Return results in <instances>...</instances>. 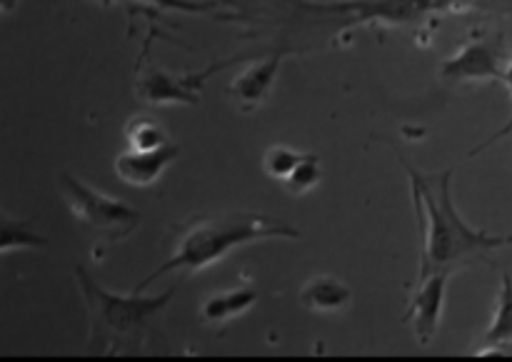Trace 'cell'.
I'll return each mask as SVG.
<instances>
[{
	"label": "cell",
	"instance_id": "obj_14",
	"mask_svg": "<svg viewBox=\"0 0 512 362\" xmlns=\"http://www.w3.org/2000/svg\"><path fill=\"white\" fill-rule=\"evenodd\" d=\"M125 138L128 145L135 150H155L168 145V135H165L163 125L150 115H135L130 123L125 125Z\"/></svg>",
	"mask_w": 512,
	"mask_h": 362
},
{
	"label": "cell",
	"instance_id": "obj_3",
	"mask_svg": "<svg viewBox=\"0 0 512 362\" xmlns=\"http://www.w3.org/2000/svg\"><path fill=\"white\" fill-rule=\"evenodd\" d=\"M75 278H78L85 305H88L90 343L100 345L98 353H105V343L115 345L123 340L143 338L150 320L163 313L175 295V288L165 290L163 295H153V298H145L140 290H133L130 295H115L100 288L83 265L75 268Z\"/></svg>",
	"mask_w": 512,
	"mask_h": 362
},
{
	"label": "cell",
	"instance_id": "obj_7",
	"mask_svg": "<svg viewBox=\"0 0 512 362\" xmlns=\"http://www.w3.org/2000/svg\"><path fill=\"white\" fill-rule=\"evenodd\" d=\"M435 8V0H348V3L320 5V10L353 13L358 23L385 20V23H418Z\"/></svg>",
	"mask_w": 512,
	"mask_h": 362
},
{
	"label": "cell",
	"instance_id": "obj_6",
	"mask_svg": "<svg viewBox=\"0 0 512 362\" xmlns=\"http://www.w3.org/2000/svg\"><path fill=\"white\" fill-rule=\"evenodd\" d=\"M445 293H448V273H435L430 278L420 280L418 293L410 298L408 308L400 318L403 323H413L415 338L423 345L433 343L435 333H438Z\"/></svg>",
	"mask_w": 512,
	"mask_h": 362
},
{
	"label": "cell",
	"instance_id": "obj_21",
	"mask_svg": "<svg viewBox=\"0 0 512 362\" xmlns=\"http://www.w3.org/2000/svg\"><path fill=\"white\" fill-rule=\"evenodd\" d=\"M15 3H18V0H0V10H3V13H10V10L15 8Z\"/></svg>",
	"mask_w": 512,
	"mask_h": 362
},
{
	"label": "cell",
	"instance_id": "obj_11",
	"mask_svg": "<svg viewBox=\"0 0 512 362\" xmlns=\"http://www.w3.org/2000/svg\"><path fill=\"white\" fill-rule=\"evenodd\" d=\"M350 300H353V290L333 275H315L300 290V305L313 313H338L348 308Z\"/></svg>",
	"mask_w": 512,
	"mask_h": 362
},
{
	"label": "cell",
	"instance_id": "obj_16",
	"mask_svg": "<svg viewBox=\"0 0 512 362\" xmlns=\"http://www.w3.org/2000/svg\"><path fill=\"white\" fill-rule=\"evenodd\" d=\"M300 160H303V153H298V150H290L285 148V145H273V148H268V153H265L263 170L273 180L285 183V180L290 178V173L298 168Z\"/></svg>",
	"mask_w": 512,
	"mask_h": 362
},
{
	"label": "cell",
	"instance_id": "obj_17",
	"mask_svg": "<svg viewBox=\"0 0 512 362\" xmlns=\"http://www.w3.org/2000/svg\"><path fill=\"white\" fill-rule=\"evenodd\" d=\"M320 175H323V170H320L318 155L308 153V155H303V160L298 163V168L290 173V178L285 180L283 185L288 188V193L303 195L320 183Z\"/></svg>",
	"mask_w": 512,
	"mask_h": 362
},
{
	"label": "cell",
	"instance_id": "obj_12",
	"mask_svg": "<svg viewBox=\"0 0 512 362\" xmlns=\"http://www.w3.org/2000/svg\"><path fill=\"white\" fill-rule=\"evenodd\" d=\"M258 303V290L255 288H235L225 293H215L200 305V318L208 325H223L228 320L238 318L245 310Z\"/></svg>",
	"mask_w": 512,
	"mask_h": 362
},
{
	"label": "cell",
	"instance_id": "obj_13",
	"mask_svg": "<svg viewBox=\"0 0 512 362\" xmlns=\"http://www.w3.org/2000/svg\"><path fill=\"white\" fill-rule=\"evenodd\" d=\"M483 340L490 348H500V345L512 343V278L508 273L503 275V288H500L498 305H495L493 323H490Z\"/></svg>",
	"mask_w": 512,
	"mask_h": 362
},
{
	"label": "cell",
	"instance_id": "obj_18",
	"mask_svg": "<svg viewBox=\"0 0 512 362\" xmlns=\"http://www.w3.org/2000/svg\"><path fill=\"white\" fill-rule=\"evenodd\" d=\"M103 3L108 5L113 3V0H103ZM145 3L163 5V8H170V10H185V13H205V10L218 8L215 3H193V0H145Z\"/></svg>",
	"mask_w": 512,
	"mask_h": 362
},
{
	"label": "cell",
	"instance_id": "obj_2",
	"mask_svg": "<svg viewBox=\"0 0 512 362\" xmlns=\"http://www.w3.org/2000/svg\"><path fill=\"white\" fill-rule=\"evenodd\" d=\"M270 238L298 240L300 230L260 213H218L195 218L178 230V245H175L170 260H165L133 290L145 293L155 280L168 273H198V270L223 260L238 245Z\"/></svg>",
	"mask_w": 512,
	"mask_h": 362
},
{
	"label": "cell",
	"instance_id": "obj_5",
	"mask_svg": "<svg viewBox=\"0 0 512 362\" xmlns=\"http://www.w3.org/2000/svg\"><path fill=\"white\" fill-rule=\"evenodd\" d=\"M503 55L495 43L488 40H470L460 53L440 65V78L445 83H475V80H505Z\"/></svg>",
	"mask_w": 512,
	"mask_h": 362
},
{
	"label": "cell",
	"instance_id": "obj_4",
	"mask_svg": "<svg viewBox=\"0 0 512 362\" xmlns=\"http://www.w3.org/2000/svg\"><path fill=\"white\" fill-rule=\"evenodd\" d=\"M58 180L65 205H68L70 213L75 215V220L98 230L103 238L123 240L140 225L138 210L125 205L123 200L98 193L95 188L85 185L83 180L70 175L68 170H63V173L58 175Z\"/></svg>",
	"mask_w": 512,
	"mask_h": 362
},
{
	"label": "cell",
	"instance_id": "obj_9",
	"mask_svg": "<svg viewBox=\"0 0 512 362\" xmlns=\"http://www.w3.org/2000/svg\"><path fill=\"white\" fill-rule=\"evenodd\" d=\"M198 78H173L155 65H145L135 83V93L143 103L165 105V103H188L198 105Z\"/></svg>",
	"mask_w": 512,
	"mask_h": 362
},
{
	"label": "cell",
	"instance_id": "obj_20",
	"mask_svg": "<svg viewBox=\"0 0 512 362\" xmlns=\"http://www.w3.org/2000/svg\"><path fill=\"white\" fill-rule=\"evenodd\" d=\"M473 5L480 3V0H435V8H453V5Z\"/></svg>",
	"mask_w": 512,
	"mask_h": 362
},
{
	"label": "cell",
	"instance_id": "obj_15",
	"mask_svg": "<svg viewBox=\"0 0 512 362\" xmlns=\"http://www.w3.org/2000/svg\"><path fill=\"white\" fill-rule=\"evenodd\" d=\"M45 245H48V240L43 235L33 233L23 223H15L13 218L3 215V230H0V250H3V255L13 253V250L45 248Z\"/></svg>",
	"mask_w": 512,
	"mask_h": 362
},
{
	"label": "cell",
	"instance_id": "obj_19",
	"mask_svg": "<svg viewBox=\"0 0 512 362\" xmlns=\"http://www.w3.org/2000/svg\"><path fill=\"white\" fill-rule=\"evenodd\" d=\"M503 83L508 85V88H510V98H512V58L508 60V68H505V80H503ZM510 133H512V113H510V120H508V123H505L503 128H500L498 133L493 135V138H490V140H485V143H483V145H478V148H475V150H470V155H478V153H483L485 148H490V145H493V143H498L500 138H505V135H510Z\"/></svg>",
	"mask_w": 512,
	"mask_h": 362
},
{
	"label": "cell",
	"instance_id": "obj_8",
	"mask_svg": "<svg viewBox=\"0 0 512 362\" xmlns=\"http://www.w3.org/2000/svg\"><path fill=\"white\" fill-rule=\"evenodd\" d=\"M178 155L180 148L175 143H168L163 145V148L155 150L128 148L115 158V173H118V178L125 180L128 185L148 188V185H153L155 180L175 163Z\"/></svg>",
	"mask_w": 512,
	"mask_h": 362
},
{
	"label": "cell",
	"instance_id": "obj_1",
	"mask_svg": "<svg viewBox=\"0 0 512 362\" xmlns=\"http://www.w3.org/2000/svg\"><path fill=\"white\" fill-rule=\"evenodd\" d=\"M400 165L408 170L413 190L415 218L420 225V278L435 273H453L473 260H483L493 250L512 245V235H490L485 230L470 228L458 213L450 193L453 170L425 175L418 173L405 158Z\"/></svg>",
	"mask_w": 512,
	"mask_h": 362
},
{
	"label": "cell",
	"instance_id": "obj_10",
	"mask_svg": "<svg viewBox=\"0 0 512 362\" xmlns=\"http://www.w3.org/2000/svg\"><path fill=\"white\" fill-rule=\"evenodd\" d=\"M285 53H275L273 58L263 60V63H253L250 68H245L238 78L230 85V98L238 100L245 110L258 108L265 98H268L270 88L275 83V75H278L280 65H283Z\"/></svg>",
	"mask_w": 512,
	"mask_h": 362
}]
</instances>
